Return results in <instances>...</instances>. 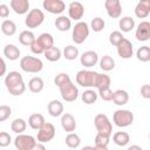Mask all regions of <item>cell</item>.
<instances>
[{"label": "cell", "instance_id": "obj_1", "mask_svg": "<svg viewBox=\"0 0 150 150\" xmlns=\"http://www.w3.org/2000/svg\"><path fill=\"white\" fill-rule=\"evenodd\" d=\"M5 86L8 93L13 96H20L26 90V84L23 82L22 75L19 71H9L5 77Z\"/></svg>", "mask_w": 150, "mask_h": 150}, {"label": "cell", "instance_id": "obj_2", "mask_svg": "<svg viewBox=\"0 0 150 150\" xmlns=\"http://www.w3.org/2000/svg\"><path fill=\"white\" fill-rule=\"evenodd\" d=\"M20 68L26 73H40L43 69V62L35 56H23L20 60Z\"/></svg>", "mask_w": 150, "mask_h": 150}, {"label": "cell", "instance_id": "obj_3", "mask_svg": "<svg viewBox=\"0 0 150 150\" xmlns=\"http://www.w3.org/2000/svg\"><path fill=\"white\" fill-rule=\"evenodd\" d=\"M112 121L116 127L125 128L132 124L134 122V114L127 109H118L112 115Z\"/></svg>", "mask_w": 150, "mask_h": 150}, {"label": "cell", "instance_id": "obj_4", "mask_svg": "<svg viewBox=\"0 0 150 150\" xmlns=\"http://www.w3.org/2000/svg\"><path fill=\"white\" fill-rule=\"evenodd\" d=\"M94 124L97 130V134H102L105 136H110L112 132V125L109 121L108 116L104 114H97L94 118Z\"/></svg>", "mask_w": 150, "mask_h": 150}, {"label": "cell", "instance_id": "obj_5", "mask_svg": "<svg viewBox=\"0 0 150 150\" xmlns=\"http://www.w3.org/2000/svg\"><path fill=\"white\" fill-rule=\"evenodd\" d=\"M89 36V27L86 22L83 21H79L77 23H75L74 28H73V33H71V39L76 45H81L83 43L87 38Z\"/></svg>", "mask_w": 150, "mask_h": 150}, {"label": "cell", "instance_id": "obj_6", "mask_svg": "<svg viewBox=\"0 0 150 150\" xmlns=\"http://www.w3.org/2000/svg\"><path fill=\"white\" fill-rule=\"evenodd\" d=\"M97 73L96 71H91V70H79L76 74V82L77 84H80L81 87L84 88H91L95 86V80H96Z\"/></svg>", "mask_w": 150, "mask_h": 150}, {"label": "cell", "instance_id": "obj_7", "mask_svg": "<svg viewBox=\"0 0 150 150\" xmlns=\"http://www.w3.org/2000/svg\"><path fill=\"white\" fill-rule=\"evenodd\" d=\"M45 21V14L41 9H38V8H34V9H30L25 19V25L28 27V28H36L39 26L42 25V22Z\"/></svg>", "mask_w": 150, "mask_h": 150}, {"label": "cell", "instance_id": "obj_8", "mask_svg": "<svg viewBox=\"0 0 150 150\" xmlns=\"http://www.w3.org/2000/svg\"><path fill=\"white\" fill-rule=\"evenodd\" d=\"M59 89H60V93H61V97L66 102H74L79 96V89L71 81L61 86Z\"/></svg>", "mask_w": 150, "mask_h": 150}, {"label": "cell", "instance_id": "obj_9", "mask_svg": "<svg viewBox=\"0 0 150 150\" xmlns=\"http://www.w3.org/2000/svg\"><path fill=\"white\" fill-rule=\"evenodd\" d=\"M55 136V128L52 123L46 122L39 130H38V142L39 143H48Z\"/></svg>", "mask_w": 150, "mask_h": 150}, {"label": "cell", "instance_id": "obj_10", "mask_svg": "<svg viewBox=\"0 0 150 150\" xmlns=\"http://www.w3.org/2000/svg\"><path fill=\"white\" fill-rule=\"evenodd\" d=\"M36 144V141L30 135L19 134L14 139V146L18 150H30Z\"/></svg>", "mask_w": 150, "mask_h": 150}, {"label": "cell", "instance_id": "obj_11", "mask_svg": "<svg viewBox=\"0 0 150 150\" xmlns=\"http://www.w3.org/2000/svg\"><path fill=\"white\" fill-rule=\"evenodd\" d=\"M42 6L52 14H61L66 9V4L62 0H43Z\"/></svg>", "mask_w": 150, "mask_h": 150}, {"label": "cell", "instance_id": "obj_12", "mask_svg": "<svg viewBox=\"0 0 150 150\" xmlns=\"http://www.w3.org/2000/svg\"><path fill=\"white\" fill-rule=\"evenodd\" d=\"M104 8L107 11V14L112 19H117L122 14V5L120 0H105Z\"/></svg>", "mask_w": 150, "mask_h": 150}, {"label": "cell", "instance_id": "obj_13", "mask_svg": "<svg viewBox=\"0 0 150 150\" xmlns=\"http://www.w3.org/2000/svg\"><path fill=\"white\" fill-rule=\"evenodd\" d=\"M84 14V7L81 2L79 1H73L69 4L68 6V15H69V19L70 20H75V21H79L82 19Z\"/></svg>", "mask_w": 150, "mask_h": 150}, {"label": "cell", "instance_id": "obj_14", "mask_svg": "<svg viewBox=\"0 0 150 150\" xmlns=\"http://www.w3.org/2000/svg\"><path fill=\"white\" fill-rule=\"evenodd\" d=\"M132 53H134L132 43L128 39L124 38L121 41V43L117 46V54H118V56L122 57V59H130L132 56Z\"/></svg>", "mask_w": 150, "mask_h": 150}, {"label": "cell", "instance_id": "obj_15", "mask_svg": "<svg viewBox=\"0 0 150 150\" xmlns=\"http://www.w3.org/2000/svg\"><path fill=\"white\" fill-rule=\"evenodd\" d=\"M135 36L138 41H148L150 39V23L148 21H142L136 28Z\"/></svg>", "mask_w": 150, "mask_h": 150}, {"label": "cell", "instance_id": "obj_16", "mask_svg": "<svg viewBox=\"0 0 150 150\" xmlns=\"http://www.w3.org/2000/svg\"><path fill=\"white\" fill-rule=\"evenodd\" d=\"M80 62L82 66H84L87 68L94 67L98 62V55L94 50H87L80 56Z\"/></svg>", "mask_w": 150, "mask_h": 150}, {"label": "cell", "instance_id": "obj_17", "mask_svg": "<svg viewBox=\"0 0 150 150\" xmlns=\"http://www.w3.org/2000/svg\"><path fill=\"white\" fill-rule=\"evenodd\" d=\"M61 127L64 131H67L68 134L69 132H73L75 131L76 129V121H75V117L69 114V112H66V114H62V117H61Z\"/></svg>", "mask_w": 150, "mask_h": 150}, {"label": "cell", "instance_id": "obj_18", "mask_svg": "<svg viewBox=\"0 0 150 150\" xmlns=\"http://www.w3.org/2000/svg\"><path fill=\"white\" fill-rule=\"evenodd\" d=\"M11 8L16 14H26L29 9V1L28 0H11L9 2Z\"/></svg>", "mask_w": 150, "mask_h": 150}, {"label": "cell", "instance_id": "obj_19", "mask_svg": "<svg viewBox=\"0 0 150 150\" xmlns=\"http://www.w3.org/2000/svg\"><path fill=\"white\" fill-rule=\"evenodd\" d=\"M150 14V1L142 0L135 7V15L139 19H145Z\"/></svg>", "mask_w": 150, "mask_h": 150}, {"label": "cell", "instance_id": "obj_20", "mask_svg": "<svg viewBox=\"0 0 150 150\" xmlns=\"http://www.w3.org/2000/svg\"><path fill=\"white\" fill-rule=\"evenodd\" d=\"M48 114L53 117H59L63 114V104L59 100H52L47 105Z\"/></svg>", "mask_w": 150, "mask_h": 150}, {"label": "cell", "instance_id": "obj_21", "mask_svg": "<svg viewBox=\"0 0 150 150\" xmlns=\"http://www.w3.org/2000/svg\"><path fill=\"white\" fill-rule=\"evenodd\" d=\"M20 54H21L20 49L15 45H13V43H8L4 48V55L6 56V59H8L11 61L18 60L20 57Z\"/></svg>", "mask_w": 150, "mask_h": 150}, {"label": "cell", "instance_id": "obj_22", "mask_svg": "<svg viewBox=\"0 0 150 150\" xmlns=\"http://www.w3.org/2000/svg\"><path fill=\"white\" fill-rule=\"evenodd\" d=\"M116 105H124L129 101V94L123 90V89H117L112 94V100H111Z\"/></svg>", "mask_w": 150, "mask_h": 150}, {"label": "cell", "instance_id": "obj_23", "mask_svg": "<svg viewBox=\"0 0 150 150\" xmlns=\"http://www.w3.org/2000/svg\"><path fill=\"white\" fill-rule=\"evenodd\" d=\"M43 88H45V82L40 76H34L28 82V89L32 93H35V94L41 93L43 90Z\"/></svg>", "mask_w": 150, "mask_h": 150}, {"label": "cell", "instance_id": "obj_24", "mask_svg": "<svg viewBox=\"0 0 150 150\" xmlns=\"http://www.w3.org/2000/svg\"><path fill=\"white\" fill-rule=\"evenodd\" d=\"M45 123H46V121H45L43 115L38 114V112L32 114V115L29 116V118H28V125H29L32 129H34V130H39Z\"/></svg>", "mask_w": 150, "mask_h": 150}, {"label": "cell", "instance_id": "obj_25", "mask_svg": "<svg viewBox=\"0 0 150 150\" xmlns=\"http://www.w3.org/2000/svg\"><path fill=\"white\" fill-rule=\"evenodd\" d=\"M55 27L60 30V32H67L70 29L71 27V21L68 16L66 15H60L55 19V22H54Z\"/></svg>", "mask_w": 150, "mask_h": 150}, {"label": "cell", "instance_id": "obj_26", "mask_svg": "<svg viewBox=\"0 0 150 150\" xmlns=\"http://www.w3.org/2000/svg\"><path fill=\"white\" fill-rule=\"evenodd\" d=\"M112 141L118 146H125L130 141V136L125 131H117L112 135Z\"/></svg>", "mask_w": 150, "mask_h": 150}, {"label": "cell", "instance_id": "obj_27", "mask_svg": "<svg viewBox=\"0 0 150 150\" xmlns=\"http://www.w3.org/2000/svg\"><path fill=\"white\" fill-rule=\"evenodd\" d=\"M118 27L124 33L131 32L135 28V20L132 18H130V16H123L118 21Z\"/></svg>", "mask_w": 150, "mask_h": 150}, {"label": "cell", "instance_id": "obj_28", "mask_svg": "<svg viewBox=\"0 0 150 150\" xmlns=\"http://www.w3.org/2000/svg\"><path fill=\"white\" fill-rule=\"evenodd\" d=\"M94 87H95L97 90L109 88V87H110V77H109L107 74H98V73H97V76H96L95 86H94Z\"/></svg>", "mask_w": 150, "mask_h": 150}, {"label": "cell", "instance_id": "obj_29", "mask_svg": "<svg viewBox=\"0 0 150 150\" xmlns=\"http://www.w3.org/2000/svg\"><path fill=\"white\" fill-rule=\"evenodd\" d=\"M36 39L39 40V42L42 46V48L45 49V52L54 46V39H53L52 34H49V33H42Z\"/></svg>", "mask_w": 150, "mask_h": 150}, {"label": "cell", "instance_id": "obj_30", "mask_svg": "<svg viewBox=\"0 0 150 150\" xmlns=\"http://www.w3.org/2000/svg\"><path fill=\"white\" fill-rule=\"evenodd\" d=\"M1 32L6 36H13L16 33V25L12 20H5L1 23Z\"/></svg>", "mask_w": 150, "mask_h": 150}, {"label": "cell", "instance_id": "obj_31", "mask_svg": "<svg viewBox=\"0 0 150 150\" xmlns=\"http://www.w3.org/2000/svg\"><path fill=\"white\" fill-rule=\"evenodd\" d=\"M43 55H45V57H46L48 61H50V62H56V61H59V60H60V57H61L62 53H61L60 48H57V47L53 46L52 48L47 49V50L43 53Z\"/></svg>", "mask_w": 150, "mask_h": 150}, {"label": "cell", "instance_id": "obj_32", "mask_svg": "<svg viewBox=\"0 0 150 150\" xmlns=\"http://www.w3.org/2000/svg\"><path fill=\"white\" fill-rule=\"evenodd\" d=\"M34 40H35V35L32 30H22L19 35V42L22 46H30Z\"/></svg>", "mask_w": 150, "mask_h": 150}, {"label": "cell", "instance_id": "obj_33", "mask_svg": "<svg viewBox=\"0 0 150 150\" xmlns=\"http://www.w3.org/2000/svg\"><path fill=\"white\" fill-rule=\"evenodd\" d=\"M66 145L67 146H69V148H71V149H76V148H79L80 146V144H81V138H80V136L77 135V134H75V132H69L67 136H66Z\"/></svg>", "mask_w": 150, "mask_h": 150}, {"label": "cell", "instance_id": "obj_34", "mask_svg": "<svg viewBox=\"0 0 150 150\" xmlns=\"http://www.w3.org/2000/svg\"><path fill=\"white\" fill-rule=\"evenodd\" d=\"M100 67L104 71H110L115 68V60L109 55H104L100 60Z\"/></svg>", "mask_w": 150, "mask_h": 150}, {"label": "cell", "instance_id": "obj_35", "mask_svg": "<svg viewBox=\"0 0 150 150\" xmlns=\"http://www.w3.org/2000/svg\"><path fill=\"white\" fill-rule=\"evenodd\" d=\"M27 128V123L23 118H15L12 123H11V129L13 132L15 134H22Z\"/></svg>", "mask_w": 150, "mask_h": 150}, {"label": "cell", "instance_id": "obj_36", "mask_svg": "<svg viewBox=\"0 0 150 150\" xmlns=\"http://www.w3.org/2000/svg\"><path fill=\"white\" fill-rule=\"evenodd\" d=\"M136 57L141 62H148L150 61V47L149 46H142L136 52Z\"/></svg>", "mask_w": 150, "mask_h": 150}, {"label": "cell", "instance_id": "obj_37", "mask_svg": "<svg viewBox=\"0 0 150 150\" xmlns=\"http://www.w3.org/2000/svg\"><path fill=\"white\" fill-rule=\"evenodd\" d=\"M97 97H98L97 93H96L95 90H93V89H87V90H84L83 94H82V96H81L82 101H83L86 104H93V103H95V102L97 101Z\"/></svg>", "mask_w": 150, "mask_h": 150}, {"label": "cell", "instance_id": "obj_38", "mask_svg": "<svg viewBox=\"0 0 150 150\" xmlns=\"http://www.w3.org/2000/svg\"><path fill=\"white\" fill-rule=\"evenodd\" d=\"M63 56L67 60H69V61L75 60L79 56V49H77V47L71 46V45L64 47V49H63Z\"/></svg>", "mask_w": 150, "mask_h": 150}, {"label": "cell", "instance_id": "obj_39", "mask_svg": "<svg viewBox=\"0 0 150 150\" xmlns=\"http://www.w3.org/2000/svg\"><path fill=\"white\" fill-rule=\"evenodd\" d=\"M104 26H105V22H104V20H103L102 18H100V16L94 18V19L91 20V22H90V27H91V29H93L94 32H96V33L103 30Z\"/></svg>", "mask_w": 150, "mask_h": 150}, {"label": "cell", "instance_id": "obj_40", "mask_svg": "<svg viewBox=\"0 0 150 150\" xmlns=\"http://www.w3.org/2000/svg\"><path fill=\"white\" fill-rule=\"evenodd\" d=\"M124 39V36H123V34L120 32V30H114V32H111L110 33V35H109V42L112 45V46H115V47H117L120 43H121V41Z\"/></svg>", "mask_w": 150, "mask_h": 150}, {"label": "cell", "instance_id": "obj_41", "mask_svg": "<svg viewBox=\"0 0 150 150\" xmlns=\"http://www.w3.org/2000/svg\"><path fill=\"white\" fill-rule=\"evenodd\" d=\"M69 81H71V80H70V76H69L67 73H60V74H57V75L55 76V79H54V83H55L59 88H60L61 86L68 83Z\"/></svg>", "mask_w": 150, "mask_h": 150}, {"label": "cell", "instance_id": "obj_42", "mask_svg": "<svg viewBox=\"0 0 150 150\" xmlns=\"http://www.w3.org/2000/svg\"><path fill=\"white\" fill-rule=\"evenodd\" d=\"M109 138H110V136L97 134L95 136V146H104V148H107L108 144H109Z\"/></svg>", "mask_w": 150, "mask_h": 150}, {"label": "cell", "instance_id": "obj_43", "mask_svg": "<svg viewBox=\"0 0 150 150\" xmlns=\"http://www.w3.org/2000/svg\"><path fill=\"white\" fill-rule=\"evenodd\" d=\"M11 115H12V109L9 105H6V104L0 105V122L8 120Z\"/></svg>", "mask_w": 150, "mask_h": 150}, {"label": "cell", "instance_id": "obj_44", "mask_svg": "<svg viewBox=\"0 0 150 150\" xmlns=\"http://www.w3.org/2000/svg\"><path fill=\"white\" fill-rule=\"evenodd\" d=\"M112 94H114V91L110 89V87L109 88H105V89H101L97 93V95H100V97L103 101H107V102H109V101L112 100Z\"/></svg>", "mask_w": 150, "mask_h": 150}, {"label": "cell", "instance_id": "obj_45", "mask_svg": "<svg viewBox=\"0 0 150 150\" xmlns=\"http://www.w3.org/2000/svg\"><path fill=\"white\" fill-rule=\"evenodd\" d=\"M12 137L6 131H0V148H6L11 144Z\"/></svg>", "mask_w": 150, "mask_h": 150}, {"label": "cell", "instance_id": "obj_46", "mask_svg": "<svg viewBox=\"0 0 150 150\" xmlns=\"http://www.w3.org/2000/svg\"><path fill=\"white\" fill-rule=\"evenodd\" d=\"M30 47V50H32V53H34V54H43L45 53V49L42 48V46L40 45V42H39V40L35 38V40L32 42V45L29 46Z\"/></svg>", "mask_w": 150, "mask_h": 150}, {"label": "cell", "instance_id": "obj_47", "mask_svg": "<svg viewBox=\"0 0 150 150\" xmlns=\"http://www.w3.org/2000/svg\"><path fill=\"white\" fill-rule=\"evenodd\" d=\"M8 15H9V7L5 4H1L0 5V18L6 19L8 18Z\"/></svg>", "mask_w": 150, "mask_h": 150}, {"label": "cell", "instance_id": "obj_48", "mask_svg": "<svg viewBox=\"0 0 150 150\" xmlns=\"http://www.w3.org/2000/svg\"><path fill=\"white\" fill-rule=\"evenodd\" d=\"M141 95L144 98H150V86L149 84H143L141 87Z\"/></svg>", "mask_w": 150, "mask_h": 150}, {"label": "cell", "instance_id": "obj_49", "mask_svg": "<svg viewBox=\"0 0 150 150\" xmlns=\"http://www.w3.org/2000/svg\"><path fill=\"white\" fill-rule=\"evenodd\" d=\"M7 71V66H6V62L4 61L2 57H0V77L4 76Z\"/></svg>", "mask_w": 150, "mask_h": 150}, {"label": "cell", "instance_id": "obj_50", "mask_svg": "<svg viewBox=\"0 0 150 150\" xmlns=\"http://www.w3.org/2000/svg\"><path fill=\"white\" fill-rule=\"evenodd\" d=\"M30 150H46V146L43 145V143H36Z\"/></svg>", "mask_w": 150, "mask_h": 150}, {"label": "cell", "instance_id": "obj_51", "mask_svg": "<svg viewBox=\"0 0 150 150\" xmlns=\"http://www.w3.org/2000/svg\"><path fill=\"white\" fill-rule=\"evenodd\" d=\"M127 150H143V149H142L141 146H138V145H136V144H135V145H131V146H129Z\"/></svg>", "mask_w": 150, "mask_h": 150}, {"label": "cell", "instance_id": "obj_52", "mask_svg": "<svg viewBox=\"0 0 150 150\" xmlns=\"http://www.w3.org/2000/svg\"><path fill=\"white\" fill-rule=\"evenodd\" d=\"M94 150H109V149L104 146H94Z\"/></svg>", "mask_w": 150, "mask_h": 150}, {"label": "cell", "instance_id": "obj_53", "mask_svg": "<svg viewBox=\"0 0 150 150\" xmlns=\"http://www.w3.org/2000/svg\"><path fill=\"white\" fill-rule=\"evenodd\" d=\"M81 150H94V146H90V145H87V146H83Z\"/></svg>", "mask_w": 150, "mask_h": 150}]
</instances>
